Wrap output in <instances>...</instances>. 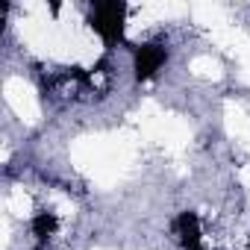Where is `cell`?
I'll return each mask as SVG.
<instances>
[{
  "mask_svg": "<svg viewBox=\"0 0 250 250\" xmlns=\"http://www.w3.org/2000/svg\"><path fill=\"white\" fill-rule=\"evenodd\" d=\"M91 30L103 39V44L124 42V27H127V6L124 3H94L88 12Z\"/></svg>",
  "mask_w": 250,
  "mask_h": 250,
  "instance_id": "6da1fadb",
  "label": "cell"
},
{
  "mask_svg": "<svg viewBox=\"0 0 250 250\" xmlns=\"http://www.w3.org/2000/svg\"><path fill=\"white\" fill-rule=\"evenodd\" d=\"M168 62V50L162 44H139L133 47V71L136 80H150Z\"/></svg>",
  "mask_w": 250,
  "mask_h": 250,
  "instance_id": "7a4b0ae2",
  "label": "cell"
},
{
  "mask_svg": "<svg viewBox=\"0 0 250 250\" xmlns=\"http://www.w3.org/2000/svg\"><path fill=\"white\" fill-rule=\"evenodd\" d=\"M33 235L39 238V244H44L53 232H56V215L53 212H36V218H33Z\"/></svg>",
  "mask_w": 250,
  "mask_h": 250,
  "instance_id": "3957f363",
  "label": "cell"
}]
</instances>
